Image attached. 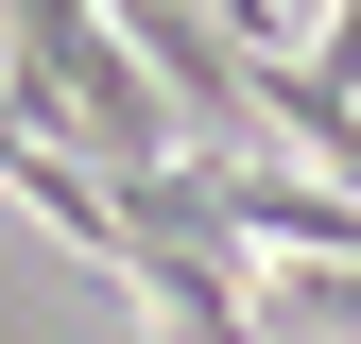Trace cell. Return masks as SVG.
<instances>
[{
    "instance_id": "6da1fadb",
    "label": "cell",
    "mask_w": 361,
    "mask_h": 344,
    "mask_svg": "<svg viewBox=\"0 0 361 344\" xmlns=\"http://www.w3.org/2000/svg\"><path fill=\"white\" fill-rule=\"evenodd\" d=\"M0 104H18L52 155H86V172H172L190 155L172 69L104 18V0H0Z\"/></svg>"
},
{
    "instance_id": "7a4b0ae2",
    "label": "cell",
    "mask_w": 361,
    "mask_h": 344,
    "mask_svg": "<svg viewBox=\"0 0 361 344\" xmlns=\"http://www.w3.org/2000/svg\"><path fill=\"white\" fill-rule=\"evenodd\" d=\"M121 293L155 310V344H276L224 276V241H190V224H121Z\"/></svg>"
}]
</instances>
